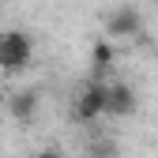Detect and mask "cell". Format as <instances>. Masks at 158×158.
Returning a JSON list of instances; mask_svg holds the SVG:
<instances>
[{"label": "cell", "mask_w": 158, "mask_h": 158, "mask_svg": "<svg viewBox=\"0 0 158 158\" xmlns=\"http://www.w3.org/2000/svg\"><path fill=\"white\" fill-rule=\"evenodd\" d=\"M90 60H94V72H98V75H102L106 68H113V60H117V45L109 42L106 34H102V38H98V42L90 45Z\"/></svg>", "instance_id": "8992f818"}, {"label": "cell", "mask_w": 158, "mask_h": 158, "mask_svg": "<svg viewBox=\"0 0 158 158\" xmlns=\"http://www.w3.org/2000/svg\"><path fill=\"white\" fill-rule=\"evenodd\" d=\"M90 154H94V158H113V154H117V147H113V143H94V147H90Z\"/></svg>", "instance_id": "52a82bcc"}, {"label": "cell", "mask_w": 158, "mask_h": 158, "mask_svg": "<svg viewBox=\"0 0 158 158\" xmlns=\"http://www.w3.org/2000/svg\"><path fill=\"white\" fill-rule=\"evenodd\" d=\"M38 106H42V94H38L34 87H23V90H15L11 98H8V113L15 117V121H34V113H38Z\"/></svg>", "instance_id": "5b68a950"}, {"label": "cell", "mask_w": 158, "mask_h": 158, "mask_svg": "<svg viewBox=\"0 0 158 158\" xmlns=\"http://www.w3.org/2000/svg\"><path fill=\"white\" fill-rule=\"evenodd\" d=\"M106 94H109V83H106V79H90V83L75 94L72 117H75L79 124H90V121H98V117H106Z\"/></svg>", "instance_id": "7a4b0ae2"}, {"label": "cell", "mask_w": 158, "mask_h": 158, "mask_svg": "<svg viewBox=\"0 0 158 158\" xmlns=\"http://www.w3.org/2000/svg\"><path fill=\"white\" fill-rule=\"evenodd\" d=\"M30 158H64V154H60V151H49V147H45V151H34Z\"/></svg>", "instance_id": "ba28073f"}, {"label": "cell", "mask_w": 158, "mask_h": 158, "mask_svg": "<svg viewBox=\"0 0 158 158\" xmlns=\"http://www.w3.org/2000/svg\"><path fill=\"white\" fill-rule=\"evenodd\" d=\"M135 106H139V98L128 83H109V94H106V117H132Z\"/></svg>", "instance_id": "277c9868"}, {"label": "cell", "mask_w": 158, "mask_h": 158, "mask_svg": "<svg viewBox=\"0 0 158 158\" xmlns=\"http://www.w3.org/2000/svg\"><path fill=\"white\" fill-rule=\"evenodd\" d=\"M34 60V38L27 30H0V72H23Z\"/></svg>", "instance_id": "6da1fadb"}, {"label": "cell", "mask_w": 158, "mask_h": 158, "mask_svg": "<svg viewBox=\"0 0 158 158\" xmlns=\"http://www.w3.org/2000/svg\"><path fill=\"white\" fill-rule=\"evenodd\" d=\"M139 27H143V23H139V11H135V8H117V11L106 15V38H109V42L135 38Z\"/></svg>", "instance_id": "3957f363"}]
</instances>
